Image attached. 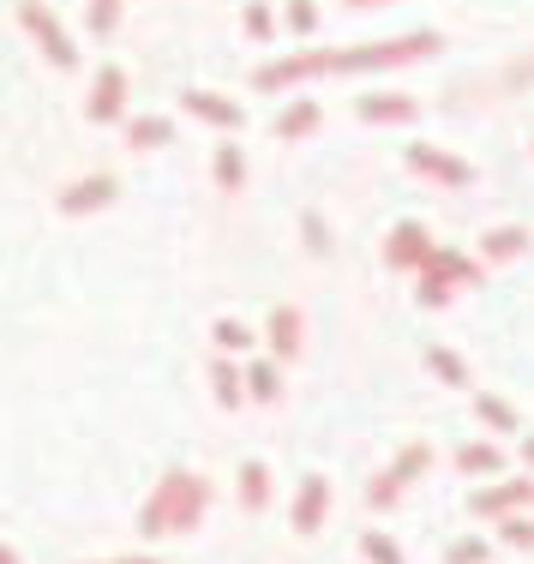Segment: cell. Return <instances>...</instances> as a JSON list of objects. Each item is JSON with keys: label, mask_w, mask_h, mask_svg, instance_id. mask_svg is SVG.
Masks as SVG:
<instances>
[{"label": "cell", "mask_w": 534, "mask_h": 564, "mask_svg": "<svg viewBox=\"0 0 534 564\" xmlns=\"http://www.w3.org/2000/svg\"><path fill=\"white\" fill-rule=\"evenodd\" d=\"M438 48H445V43H438L433 31L396 36V43H367V48H306V55L259 66V78H252V85H259V90H283V85H301V78L384 73V66H408V61H421V55H438Z\"/></svg>", "instance_id": "6da1fadb"}, {"label": "cell", "mask_w": 534, "mask_h": 564, "mask_svg": "<svg viewBox=\"0 0 534 564\" xmlns=\"http://www.w3.org/2000/svg\"><path fill=\"white\" fill-rule=\"evenodd\" d=\"M205 505H210V480L186 475V468H168L163 487H156L139 510V534L156 541V534H168V529H193V522L205 517Z\"/></svg>", "instance_id": "7a4b0ae2"}, {"label": "cell", "mask_w": 534, "mask_h": 564, "mask_svg": "<svg viewBox=\"0 0 534 564\" xmlns=\"http://www.w3.org/2000/svg\"><path fill=\"white\" fill-rule=\"evenodd\" d=\"M19 19H24V31L36 36V48H43V55L55 61L61 73H78V43L61 31V19L43 7V0H19Z\"/></svg>", "instance_id": "3957f363"}, {"label": "cell", "mask_w": 534, "mask_h": 564, "mask_svg": "<svg viewBox=\"0 0 534 564\" xmlns=\"http://www.w3.org/2000/svg\"><path fill=\"white\" fill-rule=\"evenodd\" d=\"M415 271H421V301H426V306L450 301V294H457L462 282H475V276H480L475 264L462 259V252H426Z\"/></svg>", "instance_id": "277c9868"}, {"label": "cell", "mask_w": 534, "mask_h": 564, "mask_svg": "<svg viewBox=\"0 0 534 564\" xmlns=\"http://www.w3.org/2000/svg\"><path fill=\"white\" fill-rule=\"evenodd\" d=\"M426 463H433V451H426V445H403V456L391 463V475L372 480L367 499L379 505V510H384V505H396V499H403V487H415V480L426 475Z\"/></svg>", "instance_id": "5b68a950"}, {"label": "cell", "mask_w": 534, "mask_h": 564, "mask_svg": "<svg viewBox=\"0 0 534 564\" xmlns=\"http://www.w3.org/2000/svg\"><path fill=\"white\" fill-rule=\"evenodd\" d=\"M403 163L415 169V174H426V181H438V186H469V181H475V169L462 163V156L438 151V144H408Z\"/></svg>", "instance_id": "8992f818"}, {"label": "cell", "mask_w": 534, "mask_h": 564, "mask_svg": "<svg viewBox=\"0 0 534 564\" xmlns=\"http://www.w3.org/2000/svg\"><path fill=\"white\" fill-rule=\"evenodd\" d=\"M115 193H120L115 174H90V181H73V186L61 193V210H66V217H90V210L115 205Z\"/></svg>", "instance_id": "52a82bcc"}, {"label": "cell", "mask_w": 534, "mask_h": 564, "mask_svg": "<svg viewBox=\"0 0 534 564\" xmlns=\"http://www.w3.org/2000/svg\"><path fill=\"white\" fill-rule=\"evenodd\" d=\"M426 252H433V235H426L421 223H396V235L384 240V264H391V271H415Z\"/></svg>", "instance_id": "ba28073f"}, {"label": "cell", "mask_w": 534, "mask_h": 564, "mask_svg": "<svg viewBox=\"0 0 534 564\" xmlns=\"http://www.w3.org/2000/svg\"><path fill=\"white\" fill-rule=\"evenodd\" d=\"M355 115L367 120V127H403V120H415V97H391V90H367V97L355 102Z\"/></svg>", "instance_id": "9c48e42d"}, {"label": "cell", "mask_w": 534, "mask_h": 564, "mask_svg": "<svg viewBox=\"0 0 534 564\" xmlns=\"http://www.w3.org/2000/svg\"><path fill=\"white\" fill-rule=\"evenodd\" d=\"M181 109L193 115V120H205V127H222V132L247 127V115H240L229 97H217V90H186V97H181Z\"/></svg>", "instance_id": "30bf717a"}, {"label": "cell", "mask_w": 534, "mask_h": 564, "mask_svg": "<svg viewBox=\"0 0 534 564\" xmlns=\"http://www.w3.org/2000/svg\"><path fill=\"white\" fill-rule=\"evenodd\" d=\"M528 499H534L528 480H492V487H480L469 499V510H475V517H511V510L528 505Z\"/></svg>", "instance_id": "8fae6325"}, {"label": "cell", "mask_w": 534, "mask_h": 564, "mask_svg": "<svg viewBox=\"0 0 534 564\" xmlns=\"http://www.w3.org/2000/svg\"><path fill=\"white\" fill-rule=\"evenodd\" d=\"M120 109H127V73H120V66H102L97 85H90L85 115L90 120H120Z\"/></svg>", "instance_id": "7c38bea8"}, {"label": "cell", "mask_w": 534, "mask_h": 564, "mask_svg": "<svg viewBox=\"0 0 534 564\" xmlns=\"http://www.w3.org/2000/svg\"><path fill=\"white\" fill-rule=\"evenodd\" d=\"M325 510H330V480L325 475H306L301 492H295V534H318Z\"/></svg>", "instance_id": "4fadbf2b"}, {"label": "cell", "mask_w": 534, "mask_h": 564, "mask_svg": "<svg viewBox=\"0 0 534 564\" xmlns=\"http://www.w3.org/2000/svg\"><path fill=\"white\" fill-rule=\"evenodd\" d=\"M240 391L252 402H276L283 397V372H276V360H252L247 372H240Z\"/></svg>", "instance_id": "5bb4252c"}, {"label": "cell", "mask_w": 534, "mask_h": 564, "mask_svg": "<svg viewBox=\"0 0 534 564\" xmlns=\"http://www.w3.org/2000/svg\"><path fill=\"white\" fill-rule=\"evenodd\" d=\"M318 120H325V109H318L313 97H301V102H288V109L276 115V139H306Z\"/></svg>", "instance_id": "9a60e30c"}, {"label": "cell", "mask_w": 534, "mask_h": 564, "mask_svg": "<svg viewBox=\"0 0 534 564\" xmlns=\"http://www.w3.org/2000/svg\"><path fill=\"white\" fill-rule=\"evenodd\" d=\"M210 391H217V409H229V414L240 409V397H247V391H240V367L229 355L210 360Z\"/></svg>", "instance_id": "2e32d148"}, {"label": "cell", "mask_w": 534, "mask_h": 564, "mask_svg": "<svg viewBox=\"0 0 534 564\" xmlns=\"http://www.w3.org/2000/svg\"><path fill=\"white\" fill-rule=\"evenodd\" d=\"M168 139H175V127H168L163 115H144V120H132V127H127V144H132V151H163Z\"/></svg>", "instance_id": "e0dca14e"}, {"label": "cell", "mask_w": 534, "mask_h": 564, "mask_svg": "<svg viewBox=\"0 0 534 564\" xmlns=\"http://www.w3.org/2000/svg\"><path fill=\"white\" fill-rule=\"evenodd\" d=\"M264 337H271V348L288 360V355L301 348V313H288V306H276V313H271V325H264Z\"/></svg>", "instance_id": "ac0fdd59"}, {"label": "cell", "mask_w": 534, "mask_h": 564, "mask_svg": "<svg viewBox=\"0 0 534 564\" xmlns=\"http://www.w3.org/2000/svg\"><path fill=\"white\" fill-rule=\"evenodd\" d=\"M426 367H433V379L450 384V391H462V384H469V367H462L457 348H426Z\"/></svg>", "instance_id": "d6986e66"}, {"label": "cell", "mask_w": 534, "mask_h": 564, "mask_svg": "<svg viewBox=\"0 0 534 564\" xmlns=\"http://www.w3.org/2000/svg\"><path fill=\"white\" fill-rule=\"evenodd\" d=\"M264 499H271V468H264V463H240V505L264 510Z\"/></svg>", "instance_id": "ffe728a7"}, {"label": "cell", "mask_w": 534, "mask_h": 564, "mask_svg": "<svg viewBox=\"0 0 534 564\" xmlns=\"http://www.w3.org/2000/svg\"><path fill=\"white\" fill-rule=\"evenodd\" d=\"M217 186L222 193H240V181H247V156H240V144H217Z\"/></svg>", "instance_id": "44dd1931"}, {"label": "cell", "mask_w": 534, "mask_h": 564, "mask_svg": "<svg viewBox=\"0 0 534 564\" xmlns=\"http://www.w3.org/2000/svg\"><path fill=\"white\" fill-rule=\"evenodd\" d=\"M457 468H462V475L487 480V475H499V468H504V456H499V445H462L457 451Z\"/></svg>", "instance_id": "7402d4cb"}, {"label": "cell", "mask_w": 534, "mask_h": 564, "mask_svg": "<svg viewBox=\"0 0 534 564\" xmlns=\"http://www.w3.org/2000/svg\"><path fill=\"white\" fill-rule=\"evenodd\" d=\"M475 414L487 421V433H516V409H511L504 397H487V391H480V397H475Z\"/></svg>", "instance_id": "603a6c76"}, {"label": "cell", "mask_w": 534, "mask_h": 564, "mask_svg": "<svg viewBox=\"0 0 534 564\" xmlns=\"http://www.w3.org/2000/svg\"><path fill=\"white\" fill-rule=\"evenodd\" d=\"M523 247H528V228H492V235L480 240V259H516Z\"/></svg>", "instance_id": "cb8c5ba5"}, {"label": "cell", "mask_w": 534, "mask_h": 564, "mask_svg": "<svg viewBox=\"0 0 534 564\" xmlns=\"http://www.w3.org/2000/svg\"><path fill=\"white\" fill-rule=\"evenodd\" d=\"M360 553H367V564H403V546H396L391 534H379V529L360 534Z\"/></svg>", "instance_id": "d4e9b609"}, {"label": "cell", "mask_w": 534, "mask_h": 564, "mask_svg": "<svg viewBox=\"0 0 534 564\" xmlns=\"http://www.w3.org/2000/svg\"><path fill=\"white\" fill-rule=\"evenodd\" d=\"M492 558V546L480 541V534H462V541H450V553H445V564H487Z\"/></svg>", "instance_id": "484cf974"}, {"label": "cell", "mask_w": 534, "mask_h": 564, "mask_svg": "<svg viewBox=\"0 0 534 564\" xmlns=\"http://www.w3.org/2000/svg\"><path fill=\"white\" fill-rule=\"evenodd\" d=\"M504 546L528 553V546H534V517H516V510H511V517H504Z\"/></svg>", "instance_id": "4316f807"}, {"label": "cell", "mask_w": 534, "mask_h": 564, "mask_svg": "<svg viewBox=\"0 0 534 564\" xmlns=\"http://www.w3.org/2000/svg\"><path fill=\"white\" fill-rule=\"evenodd\" d=\"M85 19H90V31H97V36H109L115 24H120V0H90Z\"/></svg>", "instance_id": "83f0119b"}, {"label": "cell", "mask_w": 534, "mask_h": 564, "mask_svg": "<svg viewBox=\"0 0 534 564\" xmlns=\"http://www.w3.org/2000/svg\"><path fill=\"white\" fill-rule=\"evenodd\" d=\"M247 36H259V43H264V36H276V19H271L264 0H252V7H247Z\"/></svg>", "instance_id": "f1b7e54d"}, {"label": "cell", "mask_w": 534, "mask_h": 564, "mask_svg": "<svg viewBox=\"0 0 534 564\" xmlns=\"http://www.w3.org/2000/svg\"><path fill=\"white\" fill-rule=\"evenodd\" d=\"M313 24H318L313 0H288V31H295V36H313Z\"/></svg>", "instance_id": "f546056e"}, {"label": "cell", "mask_w": 534, "mask_h": 564, "mask_svg": "<svg viewBox=\"0 0 534 564\" xmlns=\"http://www.w3.org/2000/svg\"><path fill=\"white\" fill-rule=\"evenodd\" d=\"M217 343H222V348H247L252 330L240 325V318H217Z\"/></svg>", "instance_id": "4dcf8cb0"}, {"label": "cell", "mask_w": 534, "mask_h": 564, "mask_svg": "<svg viewBox=\"0 0 534 564\" xmlns=\"http://www.w3.org/2000/svg\"><path fill=\"white\" fill-rule=\"evenodd\" d=\"M306 247L325 252V223H318V217H306Z\"/></svg>", "instance_id": "1f68e13d"}, {"label": "cell", "mask_w": 534, "mask_h": 564, "mask_svg": "<svg viewBox=\"0 0 534 564\" xmlns=\"http://www.w3.org/2000/svg\"><path fill=\"white\" fill-rule=\"evenodd\" d=\"M523 463H534V433H523Z\"/></svg>", "instance_id": "d6a6232c"}, {"label": "cell", "mask_w": 534, "mask_h": 564, "mask_svg": "<svg viewBox=\"0 0 534 564\" xmlns=\"http://www.w3.org/2000/svg\"><path fill=\"white\" fill-rule=\"evenodd\" d=\"M0 564H19V553H12V546H7V541H0Z\"/></svg>", "instance_id": "836d02e7"}, {"label": "cell", "mask_w": 534, "mask_h": 564, "mask_svg": "<svg viewBox=\"0 0 534 564\" xmlns=\"http://www.w3.org/2000/svg\"><path fill=\"white\" fill-rule=\"evenodd\" d=\"M115 564H156V558H115Z\"/></svg>", "instance_id": "e575fe53"}, {"label": "cell", "mask_w": 534, "mask_h": 564, "mask_svg": "<svg viewBox=\"0 0 534 564\" xmlns=\"http://www.w3.org/2000/svg\"><path fill=\"white\" fill-rule=\"evenodd\" d=\"M349 7H379V0H349Z\"/></svg>", "instance_id": "d590c367"}]
</instances>
